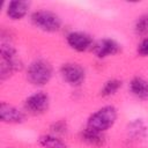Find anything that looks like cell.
I'll return each instance as SVG.
<instances>
[{"label": "cell", "instance_id": "9a60e30c", "mask_svg": "<svg viewBox=\"0 0 148 148\" xmlns=\"http://www.w3.org/2000/svg\"><path fill=\"white\" fill-rule=\"evenodd\" d=\"M121 87H123V81L121 80L116 79V77L109 79L103 83V86L99 90V95L104 98L112 97L121 89Z\"/></svg>", "mask_w": 148, "mask_h": 148}, {"label": "cell", "instance_id": "2e32d148", "mask_svg": "<svg viewBox=\"0 0 148 148\" xmlns=\"http://www.w3.org/2000/svg\"><path fill=\"white\" fill-rule=\"evenodd\" d=\"M134 32L139 37H148V12L139 15L134 22Z\"/></svg>", "mask_w": 148, "mask_h": 148}, {"label": "cell", "instance_id": "ac0fdd59", "mask_svg": "<svg viewBox=\"0 0 148 148\" xmlns=\"http://www.w3.org/2000/svg\"><path fill=\"white\" fill-rule=\"evenodd\" d=\"M136 54L140 57H148V37L142 38L136 45Z\"/></svg>", "mask_w": 148, "mask_h": 148}, {"label": "cell", "instance_id": "8fae6325", "mask_svg": "<svg viewBox=\"0 0 148 148\" xmlns=\"http://www.w3.org/2000/svg\"><path fill=\"white\" fill-rule=\"evenodd\" d=\"M130 92L139 101H148V80L142 76H134L128 83Z\"/></svg>", "mask_w": 148, "mask_h": 148}, {"label": "cell", "instance_id": "52a82bcc", "mask_svg": "<svg viewBox=\"0 0 148 148\" xmlns=\"http://www.w3.org/2000/svg\"><path fill=\"white\" fill-rule=\"evenodd\" d=\"M66 43L67 45L75 52L83 53L91 51L95 45L94 37L82 30H72L66 35Z\"/></svg>", "mask_w": 148, "mask_h": 148}, {"label": "cell", "instance_id": "7c38bea8", "mask_svg": "<svg viewBox=\"0 0 148 148\" xmlns=\"http://www.w3.org/2000/svg\"><path fill=\"white\" fill-rule=\"evenodd\" d=\"M80 139L87 143L88 146L90 147H94V148H102L105 142H106V139H105V133H99V132H96V131H92V130H89L87 127H84L81 133H80Z\"/></svg>", "mask_w": 148, "mask_h": 148}, {"label": "cell", "instance_id": "e0dca14e", "mask_svg": "<svg viewBox=\"0 0 148 148\" xmlns=\"http://www.w3.org/2000/svg\"><path fill=\"white\" fill-rule=\"evenodd\" d=\"M50 130H51V132H50V133H53V134H56V135H59V136H61L62 134L67 133L68 126H67V123H66V120H64V119H60V120H57V121H54V123L51 125Z\"/></svg>", "mask_w": 148, "mask_h": 148}, {"label": "cell", "instance_id": "ba28073f", "mask_svg": "<svg viewBox=\"0 0 148 148\" xmlns=\"http://www.w3.org/2000/svg\"><path fill=\"white\" fill-rule=\"evenodd\" d=\"M92 53L97 59H106L121 52V44L111 37H105L95 42Z\"/></svg>", "mask_w": 148, "mask_h": 148}, {"label": "cell", "instance_id": "5b68a950", "mask_svg": "<svg viewBox=\"0 0 148 148\" xmlns=\"http://www.w3.org/2000/svg\"><path fill=\"white\" fill-rule=\"evenodd\" d=\"M59 75L62 81L68 86L73 88H79L84 83L87 73L81 64L75 61H68L61 64L59 68Z\"/></svg>", "mask_w": 148, "mask_h": 148}, {"label": "cell", "instance_id": "6da1fadb", "mask_svg": "<svg viewBox=\"0 0 148 148\" xmlns=\"http://www.w3.org/2000/svg\"><path fill=\"white\" fill-rule=\"evenodd\" d=\"M23 67L22 60L14 45L7 40H2L0 45V80L1 82L8 80Z\"/></svg>", "mask_w": 148, "mask_h": 148}, {"label": "cell", "instance_id": "8992f818", "mask_svg": "<svg viewBox=\"0 0 148 148\" xmlns=\"http://www.w3.org/2000/svg\"><path fill=\"white\" fill-rule=\"evenodd\" d=\"M51 99L46 91L37 90L30 94L23 102V111L30 116H42L50 109Z\"/></svg>", "mask_w": 148, "mask_h": 148}, {"label": "cell", "instance_id": "3957f363", "mask_svg": "<svg viewBox=\"0 0 148 148\" xmlns=\"http://www.w3.org/2000/svg\"><path fill=\"white\" fill-rule=\"evenodd\" d=\"M53 66L52 64L43 58H38L32 60L25 71V77L27 81L37 88L45 87L53 77Z\"/></svg>", "mask_w": 148, "mask_h": 148}, {"label": "cell", "instance_id": "9c48e42d", "mask_svg": "<svg viewBox=\"0 0 148 148\" xmlns=\"http://www.w3.org/2000/svg\"><path fill=\"white\" fill-rule=\"evenodd\" d=\"M0 120L8 125H18L25 121V112L7 102L0 103Z\"/></svg>", "mask_w": 148, "mask_h": 148}, {"label": "cell", "instance_id": "5bb4252c", "mask_svg": "<svg viewBox=\"0 0 148 148\" xmlns=\"http://www.w3.org/2000/svg\"><path fill=\"white\" fill-rule=\"evenodd\" d=\"M37 141L42 148H68L66 141L61 136L53 133L42 134Z\"/></svg>", "mask_w": 148, "mask_h": 148}, {"label": "cell", "instance_id": "4fadbf2b", "mask_svg": "<svg viewBox=\"0 0 148 148\" xmlns=\"http://www.w3.org/2000/svg\"><path fill=\"white\" fill-rule=\"evenodd\" d=\"M127 134L134 141H141L148 135V127L142 119H133L127 125Z\"/></svg>", "mask_w": 148, "mask_h": 148}, {"label": "cell", "instance_id": "277c9868", "mask_svg": "<svg viewBox=\"0 0 148 148\" xmlns=\"http://www.w3.org/2000/svg\"><path fill=\"white\" fill-rule=\"evenodd\" d=\"M30 22L35 28L46 34L59 32L62 28L61 17L56 12L44 8L34 10L30 15Z\"/></svg>", "mask_w": 148, "mask_h": 148}, {"label": "cell", "instance_id": "30bf717a", "mask_svg": "<svg viewBox=\"0 0 148 148\" xmlns=\"http://www.w3.org/2000/svg\"><path fill=\"white\" fill-rule=\"evenodd\" d=\"M31 8V2L23 0H12L7 2L5 13L6 16L12 21H21L23 20Z\"/></svg>", "mask_w": 148, "mask_h": 148}, {"label": "cell", "instance_id": "7a4b0ae2", "mask_svg": "<svg viewBox=\"0 0 148 148\" xmlns=\"http://www.w3.org/2000/svg\"><path fill=\"white\" fill-rule=\"evenodd\" d=\"M118 119V110L114 105L106 104L94 111L87 119L86 127L99 133H105L112 128Z\"/></svg>", "mask_w": 148, "mask_h": 148}]
</instances>
